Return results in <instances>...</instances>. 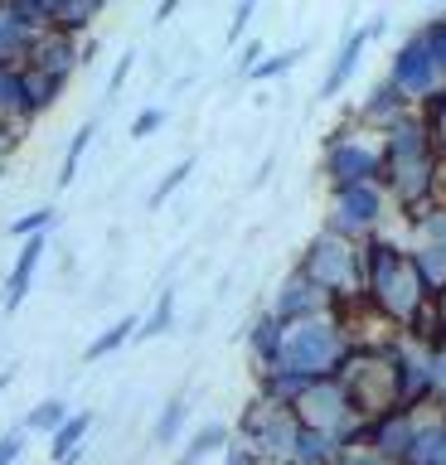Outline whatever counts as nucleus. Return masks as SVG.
I'll return each mask as SVG.
<instances>
[{"label":"nucleus","instance_id":"24","mask_svg":"<svg viewBox=\"0 0 446 465\" xmlns=\"http://www.w3.org/2000/svg\"><path fill=\"white\" fill-rule=\"evenodd\" d=\"M184 421H190V398L175 392V398L161 407V417H155V446H175L180 431H184Z\"/></svg>","mask_w":446,"mask_h":465},{"label":"nucleus","instance_id":"13","mask_svg":"<svg viewBox=\"0 0 446 465\" xmlns=\"http://www.w3.org/2000/svg\"><path fill=\"white\" fill-rule=\"evenodd\" d=\"M45 252H49V232L45 238H30V242H20V257H15V267H10V276H5V315H15L20 305H25V296H30V286H35V272H39V262H45Z\"/></svg>","mask_w":446,"mask_h":465},{"label":"nucleus","instance_id":"37","mask_svg":"<svg viewBox=\"0 0 446 465\" xmlns=\"http://www.w3.org/2000/svg\"><path fill=\"white\" fill-rule=\"evenodd\" d=\"M223 465H263V460H257L253 446H243L238 436H233V441H228V450H223Z\"/></svg>","mask_w":446,"mask_h":465},{"label":"nucleus","instance_id":"23","mask_svg":"<svg viewBox=\"0 0 446 465\" xmlns=\"http://www.w3.org/2000/svg\"><path fill=\"white\" fill-rule=\"evenodd\" d=\"M103 131V122H83L78 131H74V141H68V151H64V165H59V189H68L78 180V165H83V155H88V145H93V136Z\"/></svg>","mask_w":446,"mask_h":465},{"label":"nucleus","instance_id":"14","mask_svg":"<svg viewBox=\"0 0 446 465\" xmlns=\"http://www.w3.org/2000/svg\"><path fill=\"white\" fill-rule=\"evenodd\" d=\"M25 68H39V73H54V78H74L78 73V39H68V35H49L39 39V49H35V58Z\"/></svg>","mask_w":446,"mask_h":465},{"label":"nucleus","instance_id":"1","mask_svg":"<svg viewBox=\"0 0 446 465\" xmlns=\"http://www.w3.org/2000/svg\"><path fill=\"white\" fill-rule=\"evenodd\" d=\"M379 141H383V189H388V199H393L408 218L422 213L427 203H437L446 160L437 155L427 116L408 112L398 126H388Z\"/></svg>","mask_w":446,"mask_h":465},{"label":"nucleus","instance_id":"32","mask_svg":"<svg viewBox=\"0 0 446 465\" xmlns=\"http://www.w3.org/2000/svg\"><path fill=\"white\" fill-rule=\"evenodd\" d=\"M427 378H431V402H437V407H446V349H431Z\"/></svg>","mask_w":446,"mask_h":465},{"label":"nucleus","instance_id":"29","mask_svg":"<svg viewBox=\"0 0 446 465\" xmlns=\"http://www.w3.org/2000/svg\"><path fill=\"white\" fill-rule=\"evenodd\" d=\"M54 223H59V213H54L49 203H45V209H30V213H20L15 223H10V238H20V242H30V238H45V232H49Z\"/></svg>","mask_w":446,"mask_h":465},{"label":"nucleus","instance_id":"18","mask_svg":"<svg viewBox=\"0 0 446 465\" xmlns=\"http://www.w3.org/2000/svg\"><path fill=\"white\" fill-rule=\"evenodd\" d=\"M88 431H93V412H74L59 431L49 436V460L54 465H68L83 450V441H88Z\"/></svg>","mask_w":446,"mask_h":465},{"label":"nucleus","instance_id":"42","mask_svg":"<svg viewBox=\"0 0 446 465\" xmlns=\"http://www.w3.org/2000/svg\"><path fill=\"white\" fill-rule=\"evenodd\" d=\"M0 174H5V165H0Z\"/></svg>","mask_w":446,"mask_h":465},{"label":"nucleus","instance_id":"3","mask_svg":"<svg viewBox=\"0 0 446 465\" xmlns=\"http://www.w3.org/2000/svg\"><path fill=\"white\" fill-rule=\"evenodd\" d=\"M301 276H311L335 305H354L364 296V242H350L340 232H315L296 262Z\"/></svg>","mask_w":446,"mask_h":465},{"label":"nucleus","instance_id":"36","mask_svg":"<svg viewBox=\"0 0 446 465\" xmlns=\"http://www.w3.org/2000/svg\"><path fill=\"white\" fill-rule=\"evenodd\" d=\"M263 58H267V44H263V39H248V49L238 54V73L248 78V73H253L257 64H263Z\"/></svg>","mask_w":446,"mask_h":465},{"label":"nucleus","instance_id":"10","mask_svg":"<svg viewBox=\"0 0 446 465\" xmlns=\"http://www.w3.org/2000/svg\"><path fill=\"white\" fill-rule=\"evenodd\" d=\"M383 29H388V15H373L369 25L350 29V35H344V44H340V54H335V64H330V73H325V83L315 87V97H321V102L340 97V93H344V83L354 78V68H359V58H364V49L383 35Z\"/></svg>","mask_w":446,"mask_h":465},{"label":"nucleus","instance_id":"17","mask_svg":"<svg viewBox=\"0 0 446 465\" xmlns=\"http://www.w3.org/2000/svg\"><path fill=\"white\" fill-rule=\"evenodd\" d=\"M136 330H141V315H136V311H132V315H122V320H112V325L97 334L88 349H83V363H103V359H112L117 349H126V344L136 340Z\"/></svg>","mask_w":446,"mask_h":465},{"label":"nucleus","instance_id":"5","mask_svg":"<svg viewBox=\"0 0 446 465\" xmlns=\"http://www.w3.org/2000/svg\"><path fill=\"white\" fill-rule=\"evenodd\" d=\"M325 180L330 189H350V184H383V141H373L369 131H359L354 122L340 126L325 141Z\"/></svg>","mask_w":446,"mask_h":465},{"label":"nucleus","instance_id":"33","mask_svg":"<svg viewBox=\"0 0 446 465\" xmlns=\"http://www.w3.org/2000/svg\"><path fill=\"white\" fill-rule=\"evenodd\" d=\"M132 68H136V49H122V58H117V68H112V78H107V102L126 87V78H132Z\"/></svg>","mask_w":446,"mask_h":465},{"label":"nucleus","instance_id":"9","mask_svg":"<svg viewBox=\"0 0 446 465\" xmlns=\"http://www.w3.org/2000/svg\"><path fill=\"white\" fill-rule=\"evenodd\" d=\"M340 305L325 296L321 286L311 282V276H301V272H286V282L277 286V296H272V311L267 315H277L282 325H296V320H315V315H335Z\"/></svg>","mask_w":446,"mask_h":465},{"label":"nucleus","instance_id":"39","mask_svg":"<svg viewBox=\"0 0 446 465\" xmlns=\"http://www.w3.org/2000/svg\"><path fill=\"white\" fill-rule=\"evenodd\" d=\"M15 141H20V131L0 122V165H5V155H10V151H15Z\"/></svg>","mask_w":446,"mask_h":465},{"label":"nucleus","instance_id":"40","mask_svg":"<svg viewBox=\"0 0 446 465\" xmlns=\"http://www.w3.org/2000/svg\"><path fill=\"white\" fill-rule=\"evenodd\" d=\"M175 10H180V0H165V5H161V10H155V25H165V20H170V15H175Z\"/></svg>","mask_w":446,"mask_h":465},{"label":"nucleus","instance_id":"31","mask_svg":"<svg viewBox=\"0 0 446 465\" xmlns=\"http://www.w3.org/2000/svg\"><path fill=\"white\" fill-rule=\"evenodd\" d=\"M165 122H170V112H165V107H141V112H136V122H132V141L155 136V131H161Z\"/></svg>","mask_w":446,"mask_h":465},{"label":"nucleus","instance_id":"41","mask_svg":"<svg viewBox=\"0 0 446 465\" xmlns=\"http://www.w3.org/2000/svg\"><path fill=\"white\" fill-rule=\"evenodd\" d=\"M10 383H15V369H0V392H5Z\"/></svg>","mask_w":446,"mask_h":465},{"label":"nucleus","instance_id":"6","mask_svg":"<svg viewBox=\"0 0 446 465\" xmlns=\"http://www.w3.org/2000/svg\"><path fill=\"white\" fill-rule=\"evenodd\" d=\"M388 213V189L383 184H350V189H330V218L325 232H340L350 242H364L379 232Z\"/></svg>","mask_w":446,"mask_h":465},{"label":"nucleus","instance_id":"26","mask_svg":"<svg viewBox=\"0 0 446 465\" xmlns=\"http://www.w3.org/2000/svg\"><path fill=\"white\" fill-rule=\"evenodd\" d=\"M194 165H199L194 155H184L180 165H170V170L161 174V180H155L151 199H146V209H151V213H155V209H165V203H170V194H175V189H180V184H184V180H190V174H194Z\"/></svg>","mask_w":446,"mask_h":465},{"label":"nucleus","instance_id":"7","mask_svg":"<svg viewBox=\"0 0 446 465\" xmlns=\"http://www.w3.org/2000/svg\"><path fill=\"white\" fill-rule=\"evenodd\" d=\"M49 35V0H0V68H25Z\"/></svg>","mask_w":446,"mask_h":465},{"label":"nucleus","instance_id":"27","mask_svg":"<svg viewBox=\"0 0 446 465\" xmlns=\"http://www.w3.org/2000/svg\"><path fill=\"white\" fill-rule=\"evenodd\" d=\"M306 54H311L306 44H296V49H282V54H267L263 64H257V68L248 73V83H272V78H282V73H292Z\"/></svg>","mask_w":446,"mask_h":465},{"label":"nucleus","instance_id":"22","mask_svg":"<svg viewBox=\"0 0 446 465\" xmlns=\"http://www.w3.org/2000/svg\"><path fill=\"white\" fill-rule=\"evenodd\" d=\"M68 417H74V407H68L64 398H45V402H35L30 412H25L20 427L30 431V436H54V431H59Z\"/></svg>","mask_w":446,"mask_h":465},{"label":"nucleus","instance_id":"38","mask_svg":"<svg viewBox=\"0 0 446 465\" xmlns=\"http://www.w3.org/2000/svg\"><path fill=\"white\" fill-rule=\"evenodd\" d=\"M340 465H393V460H383L379 450H369V446H354V450H344Z\"/></svg>","mask_w":446,"mask_h":465},{"label":"nucleus","instance_id":"12","mask_svg":"<svg viewBox=\"0 0 446 465\" xmlns=\"http://www.w3.org/2000/svg\"><path fill=\"white\" fill-rule=\"evenodd\" d=\"M412 436H417V412H388L379 421H369L364 446L379 450L383 460L402 465V460H408V450H412Z\"/></svg>","mask_w":446,"mask_h":465},{"label":"nucleus","instance_id":"35","mask_svg":"<svg viewBox=\"0 0 446 465\" xmlns=\"http://www.w3.org/2000/svg\"><path fill=\"white\" fill-rule=\"evenodd\" d=\"M253 15H257L253 0H243V5L233 10V20H228V49H233V44H243V29L253 25Z\"/></svg>","mask_w":446,"mask_h":465},{"label":"nucleus","instance_id":"4","mask_svg":"<svg viewBox=\"0 0 446 465\" xmlns=\"http://www.w3.org/2000/svg\"><path fill=\"white\" fill-rule=\"evenodd\" d=\"M233 436L243 446H253L257 450V460H272V465H286L296 456V441H301V421L296 412L286 402H272L263 398V392H253L248 407H243V417H238V427Z\"/></svg>","mask_w":446,"mask_h":465},{"label":"nucleus","instance_id":"2","mask_svg":"<svg viewBox=\"0 0 446 465\" xmlns=\"http://www.w3.org/2000/svg\"><path fill=\"white\" fill-rule=\"evenodd\" d=\"M350 349L354 344H350V330H344L340 311L315 315V320H296V325H282V344H277V363H272V369L296 373V378H306V383H321V378L340 373V363L350 359Z\"/></svg>","mask_w":446,"mask_h":465},{"label":"nucleus","instance_id":"20","mask_svg":"<svg viewBox=\"0 0 446 465\" xmlns=\"http://www.w3.org/2000/svg\"><path fill=\"white\" fill-rule=\"evenodd\" d=\"M20 78H25V102H30V116H45L54 102L68 93L64 78H54V73H39V68H20Z\"/></svg>","mask_w":446,"mask_h":465},{"label":"nucleus","instance_id":"28","mask_svg":"<svg viewBox=\"0 0 446 465\" xmlns=\"http://www.w3.org/2000/svg\"><path fill=\"white\" fill-rule=\"evenodd\" d=\"M417 39H422V49L431 54V64H437V73L446 78V10L431 15V20L417 29Z\"/></svg>","mask_w":446,"mask_h":465},{"label":"nucleus","instance_id":"34","mask_svg":"<svg viewBox=\"0 0 446 465\" xmlns=\"http://www.w3.org/2000/svg\"><path fill=\"white\" fill-rule=\"evenodd\" d=\"M25 441H30V431H25V427H10L5 436H0V465H15L20 450H25Z\"/></svg>","mask_w":446,"mask_h":465},{"label":"nucleus","instance_id":"21","mask_svg":"<svg viewBox=\"0 0 446 465\" xmlns=\"http://www.w3.org/2000/svg\"><path fill=\"white\" fill-rule=\"evenodd\" d=\"M277 344H282V320L277 315H257V325L248 330V349H253L257 373H267L272 363H277Z\"/></svg>","mask_w":446,"mask_h":465},{"label":"nucleus","instance_id":"16","mask_svg":"<svg viewBox=\"0 0 446 465\" xmlns=\"http://www.w3.org/2000/svg\"><path fill=\"white\" fill-rule=\"evenodd\" d=\"M0 122L15 126V131H25V126L35 122V116H30V102H25L20 68H0Z\"/></svg>","mask_w":446,"mask_h":465},{"label":"nucleus","instance_id":"30","mask_svg":"<svg viewBox=\"0 0 446 465\" xmlns=\"http://www.w3.org/2000/svg\"><path fill=\"white\" fill-rule=\"evenodd\" d=\"M417 112L427 116V126H431V141H437V155L446 160V87H441V93L431 97V102H422Z\"/></svg>","mask_w":446,"mask_h":465},{"label":"nucleus","instance_id":"19","mask_svg":"<svg viewBox=\"0 0 446 465\" xmlns=\"http://www.w3.org/2000/svg\"><path fill=\"white\" fill-rule=\"evenodd\" d=\"M228 441H233V427H223V421H209V427H199L190 436V446L175 456V465H199V460H209V456H223Z\"/></svg>","mask_w":446,"mask_h":465},{"label":"nucleus","instance_id":"15","mask_svg":"<svg viewBox=\"0 0 446 465\" xmlns=\"http://www.w3.org/2000/svg\"><path fill=\"white\" fill-rule=\"evenodd\" d=\"M97 15H103V0H49V29L68 39L88 35Z\"/></svg>","mask_w":446,"mask_h":465},{"label":"nucleus","instance_id":"8","mask_svg":"<svg viewBox=\"0 0 446 465\" xmlns=\"http://www.w3.org/2000/svg\"><path fill=\"white\" fill-rule=\"evenodd\" d=\"M388 83H393L412 107H422V102H431L446 87V78L437 73V64H431V54L422 49V39H417V35H408L398 44L393 64H388Z\"/></svg>","mask_w":446,"mask_h":465},{"label":"nucleus","instance_id":"11","mask_svg":"<svg viewBox=\"0 0 446 465\" xmlns=\"http://www.w3.org/2000/svg\"><path fill=\"white\" fill-rule=\"evenodd\" d=\"M408 112H417V107L398 93L393 83L383 78V83H373V87H369V97H364V102H359L354 126H359V131H379V136H383V131H388V126H398Z\"/></svg>","mask_w":446,"mask_h":465},{"label":"nucleus","instance_id":"25","mask_svg":"<svg viewBox=\"0 0 446 465\" xmlns=\"http://www.w3.org/2000/svg\"><path fill=\"white\" fill-rule=\"evenodd\" d=\"M175 282H170L165 291H161V301H155V311L151 315H141V330H136V340H161V334L175 325Z\"/></svg>","mask_w":446,"mask_h":465}]
</instances>
